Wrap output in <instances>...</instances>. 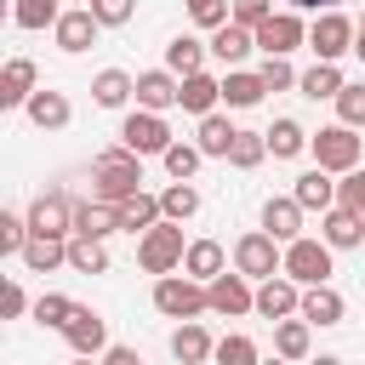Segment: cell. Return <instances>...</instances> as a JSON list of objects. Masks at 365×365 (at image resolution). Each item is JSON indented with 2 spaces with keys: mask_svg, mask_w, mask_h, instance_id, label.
<instances>
[{
  "mask_svg": "<svg viewBox=\"0 0 365 365\" xmlns=\"http://www.w3.org/2000/svg\"><path fill=\"white\" fill-rule=\"evenodd\" d=\"M143 188V154L137 148H125V143H114V148H103L97 160H91V194L97 200H125V194H137Z\"/></svg>",
  "mask_w": 365,
  "mask_h": 365,
  "instance_id": "cell-1",
  "label": "cell"
},
{
  "mask_svg": "<svg viewBox=\"0 0 365 365\" xmlns=\"http://www.w3.org/2000/svg\"><path fill=\"white\" fill-rule=\"evenodd\" d=\"M154 308L165 314V319H200V314H211V291H205V279H194L188 268L177 274H154Z\"/></svg>",
  "mask_w": 365,
  "mask_h": 365,
  "instance_id": "cell-2",
  "label": "cell"
},
{
  "mask_svg": "<svg viewBox=\"0 0 365 365\" xmlns=\"http://www.w3.org/2000/svg\"><path fill=\"white\" fill-rule=\"evenodd\" d=\"M182 257H188V245H182V222L160 217L154 228L137 234V262H143V274H171V268H182Z\"/></svg>",
  "mask_w": 365,
  "mask_h": 365,
  "instance_id": "cell-3",
  "label": "cell"
},
{
  "mask_svg": "<svg viewBox=\"0 0 365 365\" xmlns=\"http://www.w3.org/2000/svg\"><path fill=\"white\" fill-rule=\"evenodd\" d=\"M308 154H314V165H325V171H336V177L354 171L359 154H365V148H359V125H342V120H336V125L314 131V137H308Z\"/></svg>",
  "mask_w": 365,
  "mask_h": 365,
  "instance_id": "cell-4",
  "label": "cell"
},
{
  "mask_svg": "<svg viewBox=\"0 0 365 365\" xmlns=\"http://www.w3.org/2000/svg\"><path fill=\"white\" fill-rule=\"evenodd\" d=\"M331 240L319 234V240H308V234H297L291 245H285V274L297 279V285H319V279H331L336 274V262H331Z\"/></svg>",
  "mask_w": 365,
  "mask_h": 365,
  "instance_id": "cell-5",
  "label": "cell"
},
{
  "mask_svg": "<svg viewBox=\"0 0 365 365\" xmlns=\"http://www.w3.org/2000/svg\"><path fill=\"white\" fill-rule=\"evenodd\" d=\"M234 268H240V274H251V279H268V274H279V268H285V245H279L268 228H251V234H240V240H234Z\"/></svg>",
  "mask_w": 365,
  "mask_h": 365,
  "instance_id": "cell-6",
  "label": "cell"
},
{
  "mask_svg": "<svg viewBox=\"0 0 365 365\" xmlns=\"http://www.w3.org/2000/svg\"><path fill=\"white\" fill-rule=\"evenodd\" d=\"M354 29H359V17H348L342 6H331V11H314V23H308V46H314V57H342V51H354Z\"/></svg>",
  "mask_w": 365,
  "mask_h": 365,
  "instance_id": "cell-7",
  "label": "cell"
},
{
  "mask_svg": "<svg viewBox=\"0 0 365 365\" xmlns=\"http://www.w3.org/2000/svg\"><path fill=\"white\" fill-rule=\"evenodd\" d=\"M120 143L137 148V154H165V148H171V125H165L160 108H143V103H137V108L120 120Z\"/></svg>",
  "mask_w": 365,
  "mask_h": 365,
  "instance_id": "cell-8",
  "label": "cell"
},
{
  "mask_svg": "<svg viewBox=\"0 0 365 365\" xmlns=\"http://www.w3.org/2000/svg\"><path fill=\"white\" fill-rule=\"evenodd\" d=\"M297 46H308V23H302V11H274L268 23H257V51L262 57H291Z\"/></svg>",
  "mask_w": 365,
  "mask_h": 365,
  "instance_id": "cell-9",
  "label": "cell"
},
{
  "mask_svg": "<svg viewBox=\"0 0 365 365\" xmlns=\"http://www.w3.org/2000/svg\"><path fill=\"white\" fill-rule=\"evenodd\" d=\"M205 291H211V314H222V319H240V314H257V291H251V274H217V279H205Z\"/></svg>",
  "mask_w": 365,
  "mask_h": 365,
  "instance_id": "cell-10",
  "label": "cell"
},
{
  "mask_svg": "<svg viewBox=\"0 0 365 365\" xmlns=\"http://www.w3.org/2000/svg\"><path fill=\"white\" fill-rule=\"evenodd\" d=\"M29 234H74V200L63 188H40L29 200Z\"/></svg>",
  "mask_w": 365,
  "mask_h": 365,
  "instance_id": "cell-11",
  "label": "cell"
},
{
  "mask_svg": "<svg viewBox=\"0 0 365 365\" xmlns=\"http://www.w3.org/2000/svg\"><path fill=\"white\" fill-rule=\"evenodd\" d=\"M51 34H57V46H63L68 57H80V51H91V46H97L103 17H97L91 6H68V11L57 17V29H51Z\"/></svg>",
  "mask_w": 365,
  "mask_h": 365,
  "instance_id": "cell-12",
  "label": "cell"
},
{
  "mask_svg": "<svg viewBox=\"0 0 365 365\" xmlns=\"http://www.w3.org/2000/svg\"><path fill=\"white\" fill-rule=\"evenodd\" d=\"M302 308V285L279 268V274H268V279H257V314L262 319H285V314H297Z\"/></svg>",
  "mask_w": 365,
  "mask_h": 365,
  "instance_id": "cell-13",
  "label": "cell"
},
{
  "mask_svg": "<svg viewBox=\"0 0 365 365\" xmlns=\"http://www.w3.org/2000/svg\"><path fill=\"white\" fill-rule=\"evenodd\" d=\"M63 342H68L74 354H86V359H103V348H108V325H103V314H97V308H74L68 325H63Z\"/></svg>",
  "mask_w": 365,
  "mask_h": 365,
  "instance_id": "cell-14",
  "label": "cell"
},
{
  "mask_svg": "<svg viewBox=\"0 0 365 365\" xmlns=\"http://www.w3.org/2000/svg\"><path fill=\"white\" fill-rule=\"evenodd\" d=\"M319 234L336 245V251H354V245H365V211H354V205H331V211H319Z\"/></svg>",
  "mask_w": 365,
  "mask_h": 365,
  "instance_id": "cell-15",
  "label": "cell"
},
{
  "mask_svg": "<svg viewBox=\"0 0 365 365\" xmlns=\"http://www.w3.org/2000/svg\"><path fill=\"white\" fill-rule=\"evenodd\" d=\"M34 91H40V68L29 57H6V68H0V108H23Z\"/></svg>",
  "mask_w": 365,
  "mask_h": 365,
  "instance_id": "cell-16",
  "label": "cell"
},
{
  "mask_svg": "<svg viewBox=\"0 0 365 365\" xmlns=\"http://www.w3.org/2000/svg\"><path fill=\"white\" fill-rule=\"evenodd\" d=\"M177 97H182V74L177 68H143L137 74V103L143 108H177Z\"/></svg>",
  "mask_w": 365,
  "mask_h": 365,
  "instance_id": "cell-17",
  "label": "cell"
},
{
  "mask_svg": "<svg viewBox=\"0 0 365 365\" xmlns=\"http://www.w3.org/2000/svg\"><path fill=\"white\" fill-rule=\"evenodd\" d=\"M297 314L314 319V325H342L348 302H342V291H336L331 279H319V285H302V308H297Z\"/></svg>",
  "mask_w": 365,
  "mask_h": 365,
  "instance_id": "cell-18",
  "label": "cell"
},
{
  "mask_svg": "<svg viewBox=\"0 0 365 365\" xmlns=\"http://www.w3.org/2000/svg\"><path fill=\"white\" fill-rule=\"evenodd\" d=\"M257 51V29H245V23H222V29H211V57H222L228 68H240L245 57Z\"/></svg>",
  "mask_w": 365,
  "mask_h": 365,
  "instance_id": "cell-19",
  "label": "cell"
},
{
  "mask_svg": "<svg viewBox=\"0 0 365 365\" xmlns=\"http://www.w3.org/2000/svg\"><path fill=\"white\" fill-rule=\"evenodd\" d=\"M262 228L279 240V245H291L297 234H302V200L297 194H279V200H262Z\"/></svg>",
  "mask_w": 365,
  "mask_h": 365,
  "instance_id": "cell-20",
  "label": "cell"
},
{
  "mask_svg": "<svg viewBox=\"0 0 365 365\" xmlns=\"http://www.w3.org/2000/svg\"><path fill=\"white\" fill-rule=\"evenodd\" d=\"M120 228V205L114 200H74V234H97V240H108Z\"/></svg>",
  "mask_w": 365,
  "mask_h": 365,
  "instance_id": "cell-21",
  "label": "cell"
},
{
  "mask_svg": "<svg viewBox=\"0 0 365 365\" xmlns=\"http://www.w3.org/2000/svg\"><path fill=\"white\" fill-rule=\"evenodd\" d=\"M63 262H68V234H29V245H23V268L29 274H51Z\"/></svg>",
  "mask_w": 365,
  "mask_h": 365,
  "instance_id": "cell-22",
  "label": "cell"
},
{
  "mask_svg": "<svg viewBox=\"0 0 365 365\" xmlns=\"http://www.w3.org/2000/svg\"><path fill=\"white\" fill-rule=\"evenodd\" d=\"M308 348H314V319H302V314L274 319V354L279 359H308Z\"/></svg>",
  "mask_w": 365,
  "mask_h": 365,
  "instance_id": "cell-23",
  "label": "cell"
},
{
  "mask_svg": "<svg viewBox=\"0 0 365 365\" xmlns=\"http://www.w3.org/2000/svg\"><path fill=\"white\" fill-rule=\"evenodd\" d=\"M217 354V342H211V331L200 325V319H182L177 331H171V359H182V365H205Z\"/></svg>",
  "mask_w": 365,
  "mask_h": 365,
  "instance_id": "cell-24",
  "label": "cell"
},
{
  "mask_svg": "<svg viewBox=\"0 0 365 365\" xmlns=\"http://www.w3.org/2000/svg\"><path fill=\"white\" fill-rule=\"evenodd\" d=\"M23 114H29V125H40V131H63V125L74 120V108H68L63 91H34V97L23 103Z\"/></svg>",
  "mask_w": 365,
  "mask_h": 365,
  "instance_id": "cell-25",
  "label": "cell"
},
{
  "mask_svg": "<svg viewBox=\"0 0 365 365\" xmlns=\"http://www.w3.org/2000/svg\"><path fill=\"white\" fill-rule=\"evenodd\" d=\"M234 137H240V125L228 120V114H200V131H194V143L205 148V160H228V148H234Z\"/></svg>",
  "mask_w": 365,
  "mask_h": 365,
  "instance_id": "cell-26",
  "label": "cell"
},
{
  "mask_svg": "<svg viewBox=\"0 0 365 365\" xmlns=\"http://www.w3.org/2000/svg\"><path fill=\"white\" fill-rule=\"evenodd\" d=\"M262 97H268V86H262L257 68H228V74H222V103H228V108H257Z\"/></svg>",
  "mask_w": 365,
  "mask_h": 365,
  "instance_id": "cell-27",
  "label": "cell"
},
{
  "mask_svg": "<svg viewBox=\"0 0 365 365\" xmlns=\"http://www.w3.org/2000/svg\"><path fill=\"white\" fill-rule=\"evenodd\" d=\"M217 103H222V80H211L205 68L182 74V97H177V108H188V114H211Z\"/></svg>",
  "mask_w": 365,
  "mask_h": 365,
  "instance_id": "cell-28",
  "label": "cell"
},
{
  "mask_svg": "<svg viewBox=\"0 0 365 365\" xmlns=\"http://www.w3.org/2000/svg\"><path fill=\"white\" fill-rule=\"evenodd\" d=\"M331 177H336V171H325V165H314V171L297 177L291 194L302 200V211H331V205H336V182H331Z\"/></svg>",
  "mask_w": 365,
  "mask_h": 365,
  "instance_id": "cell-29",
  "label": "cell"
},
{
  "mask_svg": "<svg viewBox=\"0 0 365 365\" xmlns=\"http://www.w3.org/2000/svg\"><path fill=\"white\" fill-rule=\"evenodd\" d=\"M131 97H137V80H131L125 68H103V74L91 80V103H97V108H125Z\"/></svg>",
  "mask_w": 365,
  "mask_h": 365,
  "instance_id": "cell-30",
  "label": "cell"
},
{
  "mask_svg": "<svg viewBox=\"0 0 365 365\" xmlns=\"http://www.w3.org/2000/svg\"><path fill=\"white\" fill-rule=\"evenodd\" d=\"M165 211H160V194H148V188H137V194H125L120 200V228L125 234H143V228H154Z\"/></svg>",
  "mask_w": 365,
  "mask_h": 365,
  "instance_id": "cell-31",
  "label": "cell"
},
{
  "mask_svg": "<svg viewBox=\"0 0 365 365\" xmlns=\"http://www.w3.org/2000/svg\"><path fill=\"white\" fill-rule=\"evenodd\" d=\"M342 86H348V80H342V68H336L331 57H319L314 68H302V74H297V91H302V97H314V103H319V97H336Z\"/></svg>",
  "mask_w": 365,
  "mask_h": 365,
  "instance_id": "cell-32",
  "label": "cell"
},
{
  "mask_svg": "<svg viewBox=\"0 0 365 365\" xmlns=\"http://www.w3.org/2000/svg\"><path fill=\"white\" fill-rule=\"evenodd\" d=\"M68 268L74 274H108V245L97 234H68Z\"/></svg>",
  "mask_w": 365,
  "mask_h": 365,
  "instance_id": "cell-33",
  "label": "cell"
},
{
  "mask_svg": "<svg viewBox=\"0 0 365 365\" xmlns=\"http://www.w3.org/2000/svg\"><path fill=\"white\" fill-rule=\"evenodd\" d=\"M160 211H165L171 222H188V217L200 211V188H194L188 177H171V182L160 188Z\"/></svg>",
  "mask_w": 365,
  "mask_h": 365,
  "instance_id": "cell-34",
  "label": "cell"
},
{
  "mask_svg": "<svg viewBox=\"0 0 365 365\" xmlns=\"http://www.w3.org/2000/svg\"><path fill=\"white\" fill-rule=\"evenodd\" d=\"M182 268H188L194 279H217V274L228 268V257H222V245H217V240H188V257H182Z\"/></svg>",
  "mask_w": 365,
  "mask_h": 365,
  "instance_id": "cell-35",
  "label": "cell"
},
{
  "mask_svg": "<svg viewBox=\"0 0 365 365\" xmlns=\"http://www.w3.org/2000/svg\"><path fill=\"white\" fill-rule=\"evenodd\" d=\"M57 17H63V6L57 0H11V23L17 29H57Z\"/></svg>",
  "mask_w": 365,
  "mask_h": 365,
  "instance_id": "cell-36",
  "label": "cell"
},
{
  "mask_svg": "<svg viewBox=\"0 0 365 365\" xmlns=\"http://www.w3.org/2000/svg\"><path fill=\"white\" fill-rule=\"evenodd\" d=\"M302 148H308V131H302L297 120H274V125H268V154H274V160H297Z\"/></svg>",
  "mask_w": 365,
  "mask_h": 365,
  "instance_id": "cell-37",
  "label": "cell"
},
{
  "mask_svg": "<svg viewBox=\"0 0 365 365\" xmlns=\"http://www.w3.org/2000/svg\"><path fill=\"white\" fill-rule=\"evenodd\" d=\"M262 160H268V131H240L234 148H228V165L234 171H257Z\"/></svg>",
  "mask_w": 365,
  "mask_h": 365,
  "instance_id": "cell-38",
  "label": "cell"
},
{
  "mask_svg": "<svg viewBox=\"0 0 365 365\" xmlns=\"http://www.w3.org/2000/svg\"><path fill=\"white\" fill-rule=\"evenodd\" d=\"M74 308H80V302H74V297H63V291H40V297H34V308H29V314H34V325H51V331H63V325H68V314H74Z\"/></svg>",
  "mask_w": 365,
  "mask_h": 365,
  "instance_id": "cell-39",
  "label": "cell"
},
{
  "mask_svg": "<svg viewBox=\"0 0 365 365\" xmlns=\"http://www.w3.org/2000/svg\"><path fill=\"white\" fill-rule=\"evenodd\" d=\"M205 51H211V46H200L194 34H177V40L165 46V68H177V74H194V68H205Z\"/></svg>",
  "mask_w": 365,
  "mask_h": 365,
  "instance_id": "cell-40",
  "label": "cell"
},
{
  "mask_svg": "<svg viewBox=\"0 0 365 365\" xmlns=\"http://www.w3.org/2000/svg\"><path fill=\"white\" fill-rule=\"evenodd\" d=\"M217 365H257L262 359V348L251 342V336H240V331H228V336H217V354H211Z\"/></svg>",
  "mask_w": 365,
  "mask_h": 365,
  "instance_id": "cell-41",
  "label": "cell"
},
{
  "mask_svg": "<svg viewBox=\"0 0 365 365\" xmlns=\"http://www.w3.org/2000/svg\"><path fill=\"white\" fill-rule=\"evenodd\" d=\"M160 160H165V171H171V177H194V171H200V160H205V148H200V143H177V137H171V148H165Z\"/></svg>",
  "mask_w": 365,
  "mask_h": 365,
  "instance_id": "cell-42",
  "label": "cell"
},
{
  "mask_svg": "<svg viewBox=\"0 0 365 365\" xmlns=\"http://www.w3.org/2000/svg\"><path fill=\"white\" fill-rule=\"evenodd\" d=\"M331 103H336V120L342 125H365V80H348Z\"/></svg>",
  "mask_w": 365,
  "mask_h": 365,
  "instance_id": "cell-43",
  "label": "cell"
},
{
  "mask_svg": "<svg viewBox=\"0 0 365 365\" xmlns=\"http://www.w3.org/2000/svg\"><path fill=\"white\" fill-rule=\"evenodd\" d=\"M23 245H29V217L0 211V257H23Z\"/></svg>",
  "mask_w": 365,
  "mask_h": 365,
  "instance_id": "cell-44",
  "label": "cell"
},
{
  "mask_svg": "<svg viewBox=\"0 0 365 365\" xmlns=\"http://www.w3.org/2000/svg\"><path fill=\"white\" fill-rule=\"evenodd\" d=\"M257 74H262V86H268V91H291V86H297V68H291L285 57H262V68H257Z\"/></svg>",
  "mask_w": 365,
  "mask_h": 365,
  "instance_id": "cell-45",
  "label": "cell"
},
{
  "mask_svg": "<svg viewBox=\"0 0 365 365\" xmlns=\"http://www.w3.org/2000/svg\"><path fill=\"white\" fill-rule=\"evenodd\" d=\"M188 17H194L200 29H222L234 11H228V0H188Z\"/></svg>",
  "mask_w": 365,
  "mask_h": 365,
  "instance_id": "cell-46",
  "label": "cell"
},
{
  "mask_svg": "<svg viewBox=\"0 0 365 365\" xmlns=\"http://www.w3.org/2000/svg\"><path fill=\"white\" fill-rule=\"evenodd\" d=\"M97 17H103V29H120V23H131V11H137V0H86Z\"/></svg>",
  "mask_w": 365,
  "mask_h": 365,
  "instance_id": "cell-47",
  "label": "cell"
},
{
  "mask_svg": "<svg viewBox=\"0 0 365 365\" xmlns=\"http://www.w3.org/2000/svg\"><path fill=\"white\" fill-rule=\"evenodd\" d=\"M336 200H342V205H354V211H365V165L342 171V182H336Z\"/></svg>",
  "mask_w": 365,
  "mask_h": 365,
  "instance_id": "cell-48",
  "label": "cell"
},
{
  "mask_svg": "<svg viewBox=\"0 0 365 365\" xmlns=\"http://www.w3.org/2000/svg\"><path fill=\"white\" fill-rule=\"evenodd\" d=\"M268 17H274V0H234V23L257 29V23H268Z\"/></svg>",
  "mask_w": 365,
  "mask_h": 365,
  "instance_id": "cell-49",
  "label": "cell"
},
{
  "mask_svg": "<svg viewBox=\"0 0 365 365\" xmlns=\"http://www.w3.org/2000/svg\"><path fill=\"white\" fill-rule=\"evenodd\" d=\"M29 308H34V302L23 297V285H17V279H6V291H0V314H6V319H23Z\"/></svg>",
  "mask_w": 365,
  "mask_h": 365,
  "instance_id": "cell-50",
  "label": "cell"
},
{
  "mask_svg": "<svg viewBox=\"0 0 365 365\" xmlns=\"http://www.w3.org/2000/svg\"><path fill=\"white\" fill-rule=\"evenodd\" d=\"M103 359H108V365H137V348H120V342H114V348H103Z\"/></svg>",
  "mask_w": 365,
  "mask_h": 365,
  "instance_id": "cell-51",
  "label": "cell"
},
{
  "mask_svg": "<svg viewBox=\"0 0 365 365\" xmlns=\"http://www.w3.org/2000/svg\"><path fill=\"white\" fill-rule=\"evenodd\" d=\"M291 11H331V6H342V0H285Z\"/></svg>",
  "mask_w": 365,
  "mask_h": 365,
  "instance_id": "cell-52",
  "label": "cell"
},
{
  "mask_svg": "<svg viewBox=\"0 0 365 365\" xmlns=\"http://www.w3.org/2000/svg\"><path fill=\"white\" fill-rule=\"evenodd\" d=\"M354 51L365 57V11H359V29H354Z\"/></svg>",
  "mask_w": 365,
  "mask_h": 365,
  "instance_id": "cell-53",
  "label": "cell"
}]
</instances>
